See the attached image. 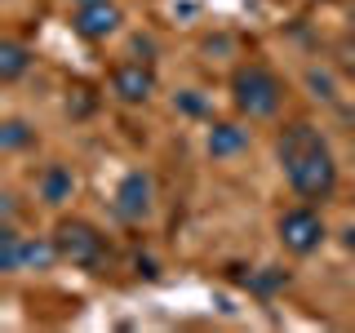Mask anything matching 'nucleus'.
<instances>
[{
  "label": "nucleus",
  "mask_w": 355,
  "mask_h": 333,
  "mask_svg": "<svg viewBox=\"0 0 355 333\" xmlns=\"http://www.w3.org/2000/svg\"><path fill=\"white\" fill-rule=\"evenodd\" d=\"M306 85H311V94H315V98H329V103L338 98V80H333L324 67H311V71H306Z\"/></svg>",
  "instance_id": "obj_13"
},
{
  "label": "nucleus",
  "mask_w": 355,
  "mask_h": 333,
  "mask_svg": "<svg viewBox=\"0 0 355 333\" xmlns=\"http://www.w3.org/2000/svg\"><path fill=\"white\" fill-rule=\"evenodd\" d=\"M76 5H98V0H76Z\"/></svg>",
  "instance_id": "obj_18"
},
{
  "label": "nucleus",
  "mask_w": 355,
  "mask_h": 333,
  "mask_svg": "<svg viewBox=\"0 0 355 333\" xmlns=\"http://www.w3.org/2000/svg\"><path fill=\"white\" fill-rule=\"evenodd\" d=\"M347 249H355V227H347Z\"/></svg>",
  "instance_id": "obj_17"
},
{
  "label": "nucleus",
  "mask_w": 355,
  "mask_h": 333,
  "mask_svg": "<svg viewBox=\"0 0 355 333\" xmlns=\"http://www.w3.org/2000/svg\"><path fill=\"white\" fill-rule=\"evenodd\" d=\"M231 98H236L240 116L271 120L275 111H280V103H284V85H280V76H275L271 67L249 62V67H240V71L231 76Z\"/></svg>",
  "instance_id": "obj_2"
},
{
  "label": "nucleus",
  "mask_w": 355,
  "mask_h": 333,
  "mask_svg": "<svg viewBox=\"0 0 355 333\" xmlns=\"http://www.w3.org/2000/svg\"><path fill=\"white\" fill-rule=\"evenodd\" d=\"M151 200H155V182L147 169H129L116 187V218L125 222H147L151 218Z\"/></svg>",
  "instance_id": "obj_5"
},
{
  "label": "nucleus",
  "mask_w": 355,
  "mask_h": 333,
  "mask_svg": "<svg viewBox=\"0 0 355 333\" xmlns=\"http://www.w3.org/2000/svg\"><path fill=\"white\" fill-rule=\"evenodd\" d=\"M347 44H351V53H355V14H351V31H347Z\"/></svg>",
  "instance_id": "obj_16"
},
{
  "label": "nucleus",
  "mask_w": 355,
  "mask_h": 333,
  "mask_svg": "<svg viewBox=\"0 0 355 333\" xmlns=\"http://www.w3.org/2000/svg\"><path fill=\"white\" fill-rule=\"evenodd\" d=\"M58 253L71 266H85V271H94V266H103V258H107V244H103V236H98L89 222H80V218H71V222H62L58 227Z\"/></svg>",
  "instance_id": "obj_3"
},
{
  "label": "nucleus",
  "mask_w": 355,
  "mask_h": 333,
  "mask_svg": "<svg viewBox=\"0 0 355 333\" xmlns=\"http://www.w3.org/2000/svg\"><path fill=\"white\" fill-rule=\"evenodd\" d=\"M36 142V129L27 125V120H18V116H9L5 125H0V151H22V147H31Z\"/></svg>",
  "instance_id": "obj_12"
},
{
  "label": "nucleus",
  "mask_w": 355,
  "mask_h": 333,
  "mask_svg": "<svg viewBox=\"0 0 355 333\" xmlns=\"http://www.w3.org/2000/svg\"><path fill=\"white\" fill-rule=\"evenodd\" d=\"M205 147H209V155H214V160H236V155L249 151V129L231 125V120H218V125H209Z\"/></svg>",
  "instance_id": "obj_8"
},
{
  "label": "nucleus",
  "mask_w": 355,
  "mask_h": 333,
  "mask_svg": "<svg viewBox=\"0 0 355 333\" xmlns=\"http://www.w3.org/2000/svg\"><path fill=\"white\" fill-rule=\"evenodd\" d=\"M178 111H187V116H205V98H200L196 89H182V94H178Z\"/></svg>",
  "instance_id": "obj_14"
},
{
  "label": "nucleus",
  "mask_w": 355,
  "mask_h": 333,
  "mask_svg": "<svg viewBox=\"0 0 355 333\" xmlns=\"http://www.w3.org/2000/svg\"><path fill=\"white\" fill-rule=\"evenodd\" d=\"M58 240H40V236H22L18 244V271H49L58 262Z\"/></svg>",
  "instance_id": "obj_10"
},
{
  "label": "nucleus",
  "mask_w": 355,
  "mask_h": 333,
  "mask_svg": "<svg viewBox=\"0 0 355 333\" xmlns=\"http://www.w3.org/2000/svg\"><path fill=\"white\" fill-rule=\"evenodd\" d=\"M120 22H125V18H120V9L111 5V0H98V5H76V22H71V27H76V36H80V40H94L98 44V40L116 36Z\"/></svg>",
  "instance_id": "obj_7"
},
{
  "label": "nucleus",
  "mask_w": 355,
  "mask_h": 333,
  "mask_svg": "<svg viewBox=\"0 0 355 333\" xmlns=\"http://www.w3.org/2000/svg\"><path fill=\"white\" fill-rule=\"evenodd\" d=\"M111 94L120 98V103H147L155 94V71L151 62L133 58V62H120L116 71H111Z\"/></svg>",
  "instance_id": "obj_6"
},
{
  "label": "nucleus",
  "mask_w": 355,
  "mask_h": 333,
  "mask_svg": "<svg viewBox=\"0 0 355 333\" xmlns=\"http://www.w3.org/2000/svg\"><path fill=\"white\" fill-rule=\"evenodd\" d=\"M320 240H324V218H320L315 209L297 205V209H288V214H280V244L288 253L306 258V253L320 249Z\"/></svg>",
  "instance_id": "obj_4"
},
{
  "label": "nucleus",
  "mask_w": 355,
  "mask_h": 333,
  "mask_svg": "<svg viewBox=\"0 0 355 333\" xmlns=\"http://www.w3.org/2000/svg\"><path fill=\"white\" fill-rule=\"evenodd\" d=\"M36 191L44 205H62V200H71L76 191V173L67 169V164H44L40 178H36Z\"/></svg>",
  "instance_id": "obj_9"
},
{
  "label": "nucleus",
  "mask_w": 355,
  "mask_h": 333,
  "mask_svg": "<svg viewBox=\"0 0 355 333\" xmlns=\"http://www.w3.org/2000/svg\"><path fill=\"white\" fill-rule=\"evenodd\" d=\"M27 67H31V49H27V44H18V40L0 44V80L14 85L18 76H27Z\"/></svg>",
  "instance_id": "obj_11"
},
{
  "label": "nucleus",
  "mask_w": 355,
  "mask_h": 333,
  "mask_svg": "<svg viewBox=\"0 0 355 333\" xmlns=\"http://www.w3.org/2000/svg\"><path fill=\"white\" fill-rule=\"evenodd\" d=\"M129 49H133V53H155V44H151V36H133Z\"/></svg>",
  "instance_id": "obj_15"
},
{
  "label": "nucleus",
  "mask_w": 355,
  "mask_h": 333,
  "mask_svg": "<svg viewBox=\"0 0 355 333\" xmlns=\"http://www.w3.org/2000/svg\"><path fill=\"white\" fill-rule=\"evenodd\" d=\"M275 155H280V164L288 173V187H293L297 196H306V200L333 196V187H338V164H333V151H329V142L320 138L315 125L293 120V125L280 133V142H275Z\"/></svg>",
  "instance_id": "obj_1"
}]
</instances>
